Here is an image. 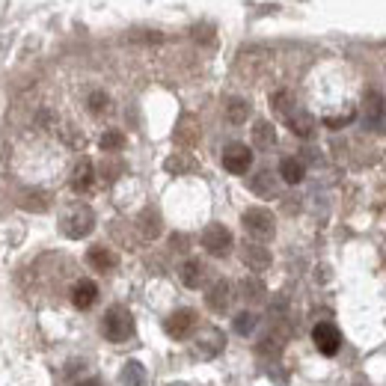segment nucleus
<instances>
[{
    "label": "nucleus",
    "instance_id": "obj_1",
    "mask_svg": "<svg viewBox=\"0 0 386 386\" xmlns=\"http://www.w3.org/2000/svg\"><path fill=\"white\" fill-rule=\"evenodd\" d=\"M102 333L110 341H128L134 336V318L125 306H110L104 312V321H102Z\"/></svg>",
    "mask_w": 386,
    "mask_h": 386
},
{
    "label": "nucleus",
    "instance_id": "obj_2",
    "mask_svg": "<svg viewBox=\"0 0 386 386\" xmlns=\"http://www.w3.org/2000/svg\"><path fill=\"white\" fill-rule=\"evenodd\" d=\"M95 229V214H93V208L90 205H74L69 214L63 217V232L69 238H86L90 232Z\"/></svg>",
    "mask_w": 386,
    "mask_h": 386
},
{
    "label": "nucleus",
    "instance_id": "obj_3",
    "mask_svg": "<svg viewBox=\"0 0 386 386\" xmlns=\"http://www.w3.org/2000/svg\"><path fill=\"white\" fill-rule=\"evenodd\" d=\"M241 223H244V229L259 241L271 238L273 232H277V217H273L268 208H247L244 217H241Z\"/></svg>",
    "mask_w": 386,
    "mask_h": 386
},
{
    "label": "nucleus",
    "instance_id": "obj_4",
    "mask_svg": "<svg viewBox=\"0 0 386 386\" xmlns=\"http://www.w3.org/2000/svg\"><path fill=\"white\" fill-rule=\"evenodd\" d=\"M196 324H200V318H196L193 309H175V312L163 321V330H167V336L175 339V341H182L187 339L196 330Z\"/></svg>",
    "mask_w": 386,
    "mask_h": 386
},
{
    "label": "nucleus",
    "instance_id": "obj_5",
    "mask_svg": "<svg viewBox=\"0 0 386 386\" xmlns=\"http://www.w3.org/2000/svg\"><path fill=\"white\" fill-rule=\"evenodd\" d=\"M202 247H205V252H211V256H217V259L229 256V250H232V232L223 223L205 226V232H202Z\"/></svg>",
    "mask_w": 386,
    "mask_h": 386
},
{
    "label": "nucleus",
    "instance_id": "obj_6",
    "mask_svg": "<svg viewBox=\"0 0 386 386\" xmlns=\"http://www.w3.org/2000/svg\"><path fill=\"white\" fill-rule=\"evenodd\" d=\"M312 341H315V348L321 351L324 357H336L339 348H341V333H339L336 324L321 321V324H315V330H312Z\"/></svg>",
    "mask_w": 386,
    "mask_h": 386
},
{
    "label": "nucleus",
    "instance_id": "obj_7",
    "mask_svg": "<svg viewBox=\"0 0 386 386\" xmlns=\"http://www.w3.org/2000/svg\"><path fill=\"white\" fill-rule=\"evenodd\" d=\"M223 167L232 175H244L252 167V149L244 146V143H229L223 149Z\"/></svg>",
    "mask_w": 386,
    "mask_h": 386
},
{
    "label": "nucleus",
    "instance_id": "obj_8",
    "mask_svg": "<svg viewBox=\"0 0 386 386\" xmlns=\"http://www.w3.org/2000/svg\"><path fill=\"white\" fill-rule=\"evenodd\" d=\"M232 297H235V289H232V282H229V280H217L211 289L205 291V303H208V309H211V312L223 315V312H229Z\"/></svg>",
    "mask_w": 386,
    "mask_h": 386
},
{
    "label": "nucleus",
    "instance_id": "obj_9",
    "mask_svg": "<svg viewBox=\"0 0 386 386\" xmlns=\"http://www.w3.org/2000/svg\"><path fill=\"white\" fill-rule=\"evenodd\" d=\"M362 113H366V125H371V128H383L386 104H383L380 93H374V90L366 93V98H362Z\"/></svg>",
    "mask_w": 386,
    "mask_h": 386
},
{
    "label": "nucleus",
    "instance_id": "obj_10",
    "mask_svg": "<svg viewBox=\"0 0 386 386\" xmlns=\"http://www.w3.org/2000/svg\"><path fill=\"white\" fill-rule=\"evenodd\" d=\"M241 259H244V264L252 273H262V271L271 268V252H268V247H262V244H244Z\"/></svg>",
    "mask_w": 386,
    "mask_h": 386
},
{
    "label": "nucleus",
    "instance_id": "obj_11",
    "mask_svg": "<svg viewBox=\"0 0 386 386\" xmlns=\"http://www.w3.org/2000/svg\"><path fill=\"white\" fill-rule=\"evenodd\" d=\"M98 300V285L93 280H77L72 285V303L74 309H93Z\"/></svg>",
    "mask_w": 386,
    "mask_h": 386
},
{
    "label": "nucleus",
    "instance_id": "obj_12",
    "mask_svg": "<svg viewBox=\"0 0 386 386\" xmlns=\"http://www.w3.org/2000/svg\"><path fill=\"white\" fill-rule=\"evenodd\" d=\"M95 182V167L90 158H81L74 163V172H72V191L74 193H86Z\"/></svg>",
    "mask_w": 386,
    "mask_h": 386
},
{
    "label": "nucleus",
    "instance_id": "obj_13",
    "mask_svg": "<svg viewBox=\"0 0 386 386\" xmlns=\"http://www.w3.org/2000/svg\"><path fill=\"white\" fill-rule=\"evenodd\" d=\"M223 345H226V339H223L220 330H205V333L196 339V354H200L202 360H211L223 351Z\"/></svg>",
    "mask_w": 386,
    "mask_h": 386
},
{
    "label": "nucleus",
    "instance_id": "obj_14",
    "mask_svg": "<svg viewBox=\"0 0 386 386\" xmlns=\"http://www.w3.org/2000/svg\"><path fill=\"white\" fill-rule=\"evenodd\" d=\"M86 262H90V268L98 271V273H107L116 268V252L110 247H90V252H86Z\"/></svg>",
    "mask_w": 386,
    "mask_h": 386
},
{
    "label": "nucleus",
    "instance_id": "obj_15",
    "mask_svg": "<svg viewBox=\"0 0 386 386\" xmlns=\"http://www.w3.org/2000/svg\"><path fill=\"white\" fill-rule=\"evenodd\" d=\"M250 191L262 196V200H271V196H277V175H273L271 170H262L250 179Z\"/></svg>",
    "mask_w": 386,
    "mask_h": 386
},
{
    "label": "nucleus",
    "instance_id": "obj_16",
    "mask_svg": "<svg viewBox=\"0 0 386 386\" xmlns=\"http://www.w3.org/2000/svg\"><path fill=\"white\" fill-rule=\"evenodd\" d=\"M252 146L262 149V152H271L277 146V128L271 122H264V119H259V122L252 125Z\"/></svg>",
    "mask_w": 386,
    "mask_h": 386
},
{
    "label": "nucleus",
    "instance_id": "obj_17",
    "mask_svg": "<svg viewBox=\"0 0 386 386\" xmlns=\"http://www.w3.org/2000/svg\"><path fill=\"white\" fill-rule=\"evenodd\" d=\"M179 277H182V282L187 285V289H200V285L205 282V264L200 259H187L182 264Z\"/></svg>",
    "mask_w": 386,
    "mask_h": 386
},
{
    "label": "nucleus",
    "instance_id": "obj_18",
    "mask_svg": "<svg viewBox=\"0 0 386 386\" xmlns=\"http://www.w3.org/2000/svg\"><path fill=\"white\" fill-rule=\"evenodd\" d=\"M175 143L182 146H196L200 143V122L193 116H182L179 119V128H175Z\"/></svg>",
    "mask_w": 386,
    "mask_h": 386
},
{
    "label": "nucleus",
    "instance_id": "obj_19",
    "mask_svg": "<svg viewBox=\"0 0 386 386\" xmlns=\"http://www.w3.org/2000/svg\"><path fill=\"white\" fill-rule=\"evenodd\" d=\"M271 107H273V113H277L280 119H289L297 113V104H294V95L289 93V90H280V93H273L271 95Z\"/></svg>",
    "mask_w": 386,
    "mask_h": 386
},
{
    "label": "nucleus",
    "instance_id": "obj_20",
    "mask_svg": "<svg viewBox=\"0 0 386 386\" xmlns=\"http://www.w3.org/2000/svg\"><path fill=\"white\" fill-rule=\"evenodd\" d=\"M303 175H306V167H303L300 158H282L280 161V179L285 184H300Z\"/></svg>",
    "mask_w": 386,
    "mask_h": 386
},
{
    "label": "nucleus",
    "instance_id": "obj_21",
    "mask_svg": "<svg viewBox=\"0 0 386 386\" xmlns=\"http://www.w3.org/2000/svg\"><path fill=\"white\" fill-rule=\"evenodd\" d=\"M241 297H244L247 303H264L268 289H264V282L259 277H244L241 280Z\"/></svg>",
    "mask_w": 386,
    "mask_h": 386
},
{
    "label": "nucleus",
    "instance_id": "obj_22",
    "mask_svg": "<svg viewBox=\"0 0 386 386\" xmlns=\"http://www.w3.org/2000/svg\"><path fill=\"white\" fill-rule=\"evenodd\" d=\"M291 128V134H297V137H312L315 134V119L306 113V110H297V113L285 122Z\"/></svg>",
    "mask_w": 386,
    "mask_h": 386
},
{
    "label": "nucleus",
    "instance_id": "obj_23",
    "mask_svg": "<svg viewBox=\"0 0 386 386\" xmlns=\"http://www.w3.org/2000/svg\"><path fill=\"white\" fill-rule=\"evenodd\" d=\"M140 232L146 241H154L161 235V214L154 211V208H146V211L140 214Z\"/></svg>",
    "mask_w": 386,
    "mask_h": 386
},
{
    "label": "nucleus",
    "instance_id": "obj_24",
    "mask_svg": "<svg viewBox=\"0 0 386 386\" xmlns=\"http://www.w3.org/2000/svg\"><path fill=\"white\" fill-rule=\"evenodd\" d=\"M250 116V104L244 102V98H229L226 102V119L232 125H244Z\"/></svg>",
    "mask_w": 386,
    "mask_h": 386
},
{
    "label": "nucleus",
    "instance_id": "obj_25",
    "mask_svg": "<svg viewBox=\"0 0 386 386\" xmlns=\"http://www.w3.org/2000/svg\"><path fill=\"white\" fill-rule=\"evenodd\" d=\"M256 324H259V318L252 315V312H238V315H235V333H238V336H252Z\"/></svg>",
    "mask_w": 386,
    "mask_h": 386
},
{
    "label": "nucleus",
    "instance_id": "obj_26",
    "mask_svg": "<svg viewBox=\"0 0 386 386\" xmlns=\"http://www.w3.org/2000/svg\"><path fill=\"white\" fill-rule=\"evenodd\" d=\"M143 380H146V371H143L140 362H128V366L122 369V383L125 386H143Z\"/></svg>",
    "mask_w": 386,
    "mask_h": 386
},
{
    "label": "nucleus",
    "instance_id": "obj_27",
    "mask_svg": "<svg viewBox=\"0 0 386 386\" xmlns=\"http://www.w3.org/2000/svg\"><path fill=\"white\" fill-rule=\"evenodd\" d=\"M125 146V134L122 131H104L102 134V149L104 152H119Z\"/></svg>",
    "mask_w": 386,
    "mask_h": 386
},
{
    "label": "nucleus",
    "instance_id": "obj_28",
    "mask_svg": "<svg viewBox=\"0 0 386 386\" xmlns=\"http://www.w3.org/2000/svg\"><path fill=\"white\" fill-rule=\"evenodd\" d=\"M21 205L27 208V211H48V196L45 193H27L24 200H21Z\"/></svg>",
    "mask_w": 386,
    "mask_h": 386
},
{
    "label": "nucleus",
    "instance_id": "obj_29",
    "mask_svg": "<svg viewBox=\"0 0 386 386\" xmlns=\"http://www.w3.org/2000/svg\"><path fill=\"white\" fill-rule=\"evenodd\" d=\"M193 163L191 161H184V154H172V158L167 161V170L170 172H184V170H191Z\"/></svg>",
    "mask_w": 386,
    "mask_h": 386
},
{
    "label": "nucleus",
    "instance_id": "obj_30",
    "mask_svg": "<svg viewBox=\"0 0 386 386\" xmlns=\"http://www.w3.org/2000/svg\"><path fill=\"white\" fill-rule=\"evenodd\" d=\"M107 104H110V102H107V95H104V93H93V95H90V110H93L95 116H98V113H104Z\"/></svg>",
    "mask_w": 386,
    "mask_h": 386
},
{
    "label": "nucleus",
    "instance_id": "obj_31",
    "mask_svg": "<svg viewBox=\"0 0 386 386\" xmlns=\"http://www.w3.org/2000/svg\"><path fill=\"white\" fill-rule=\"evenodd\" d=\"M172 247H179V250H187V238H184V235H175V238H172Z\"/></svg>",
    "mask_w": 386,
    "mask_h": 386
},
{
    "label": "nucleus",
    "instance_id": "obj_32",
    "mask_svg": "<svg viewBox=\"0 0 386 386\" xmlns=\"http://www.w3.org/2000/svg\"><path fill=\"white\" fill-rule=\"evenodd\" d=\"M77 386H102V383H98V380H81Z\"/></svg>",
    "mask_w": 386,
    "mask_h": 386
}]
</instances>
